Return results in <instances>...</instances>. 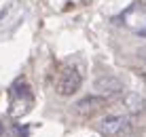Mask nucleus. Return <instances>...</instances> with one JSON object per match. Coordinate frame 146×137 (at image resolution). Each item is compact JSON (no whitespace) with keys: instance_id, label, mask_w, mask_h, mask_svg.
Wrapping results in <instances>:
<instances>
[{"instance_id":"6","label":"nucleus","mask_w":146,"mask_h":137,"mask_svg":"<svg viewBox=\"0 0 146 137\" xmlns=\"http://www.w3.org/2000/svg\"><path fill=\"white\" fill-rule=\"evenodd\" d=\"M104 105V99L102 97H98V95H91V97H85V99H80L74 108L78 110L80 114H91L95 112V110H100Z\"/></svg>"},{"instance_id":"1","label":"nucleus","mask_w":146,"mask_h":137,"mask_svg":"<svg viewBox=\"0 0 146 137\" xmlns=\"http://www.w3.org/2000/svg\"><path fill=\"white\" fill-rule=\"evenodd\" d=\"M121 23L127 30H131L138 36H146V4L144 2H135L127 11L121 13Z\"/></svg>"},{"instance_id":"4","label":"nucleus","mask_w":146,"mask_h":137,"mask_svg":"<svg viewBox=\"0 0 146 137\" xmlns=\"http://www.w3.org/2000/svg\"><path fill=\"white\" fill-rule=\"evenodd\" d=\"M80 82H83V78H80V74L76 72V70L74 68H66L62 74H59V78H57V93L70 97V95H74L80 89Z\"/></svg>"},{"instance_id":"2","label":"nucleus","mask_w":146,"mask_h":137,"mask_svg":"<svg viewBox=\"0 0 146 137\" xmlns=\"http://www.w3.org/2000/svg\"><path fill=\"white\" fill-rule=\"evenodd\" d=\"M129 126H131L129 124V116H123V114H108L98 120L100 133L106 137H121Z\"/></svg>"},{"instance_id":"3","label":"nucleus","mask_w":146,"mask_h":137,"mask_svg":"<svg viewBox=\"0 0 146 137\" xmlns=\"http://www.w3.org/2000/svg\"><path fill=\"white\" fill-rule=\"evenodd\" d=\"M93 91H95L98 97L110 99V97H119L125 91V84L117 76H100V78L93 80Z\"/></svg>"},{"instance_id":"5","label":"nucleus","mask_w":146,"mask_h":137,"mask_svg":"<svg viewBox=\"0 0 146 137\" xmlns=\"http://www.w3.org/2000/svg\"><path fill=\"white\" fill-rule=\"evenodd\" d=\"M121 103H123V108L127 110L129 114H142L144 110H146V99L140 93H135V91L125 93L123 99H121Z\"/></svg>"},{"instance_id":"7","label":"nucleus","mask_w":146,"mask_h":137,"mask_svg":"<svg viewBox=\"0 0 146 137\" xmlns=\"http://www.w3.org/2000/svg\"><path fill=\"white\" fill-rule=\"evenodd\" d=\"M138 57H140V61H142V63L146 65V44H144V47L138 51Z\"/></svg>"}]
</instances>
